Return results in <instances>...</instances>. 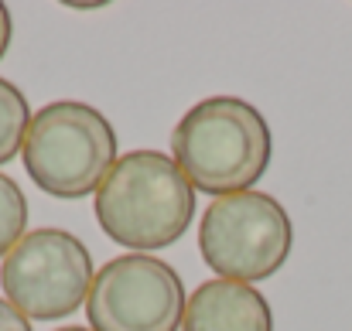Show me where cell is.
Instances as JSON below:
<instances>
[{"label": "cell", "instance_id": "1", "mask_svg": "<svg viewBox=\"0 0 352 331\" xmlns=\"http://www.w3.org/2000/svg\"><path fill=\"white\" fill-rule=\"evenodd\" d=\"M171 157L195 192L226 198L253 192L274 157L263 113L239 96H209L185 113L171 133Z\"/></svg>", "mask_w": 352, "mask_h": 331}, {"label": "cell", "instance_id": "2", "mask_svg": "<svg viewBox=\"0 0 352 331\" xmlns=\"http://www.w3.org/2000/svg\"><path fill=\"white\" fill-rule=\"evenodd\" d=\"M100 229L133 253L178 242L195 219V188L161 150H130L96 192Z\"/></svg>", "mask_w": 352, "mask_h": 331}, {"label": "cell", "instance_id": "3", "mask_svg": "<svg viewBox=\"0 0 352 331\" xmlns=\"http://www.w3.org/2000/svg\"><path fill=\"white\" fill-rule=\"evenodd\" d=\"M24 171L31 181L62 202L96 195L117 164V130L89 103L58 100L31 116L24 137Z\"/></svg>", "mask_w": 352, "mask_h": 331}, {"label": "cell", "instance_id": "4", "mask_svg": "<svg viewBox=\"0 0 352 331\" xmlns=\"http://www.w3.org/2000/svg\"><path fill=\"white\" fill-rule=\"evenodd\" d=\"M291 246V216L267 192H239L216 198L199 222V253L219 280H270L287 263Z\"/></svg>", "mask_w": 352, "mask_h": 331}, {"label": "cell", "instance_id": "5", "mask_svg": "<svg viewBox=\"0 0 352 331\" xmlns=\"http://www.w3.org/2000/svg\"><path fill=\"white\" fill-rule=\"evenodd\" d=\"M96 270L86 242L65 229H31L0 263L3 297L28 321H58L76 315L89 290Z\"/></svg>", "mask_w": 352, "mask_h": 331}, {"label": "cell", "instance_id": "6", "mask_svg": "<svg viewBox=\"0 0 352 331\" xmlns=\"http://www.w3.org/2000/svg\"><path fill=\"white\" fill-rule=\"evenodd\" d=\"M185 284L175 266L147 253L103 263L86 297L93 331H178L185 321Z\"/></svg>", "mask_w": 352, "mask_h": 331}, {"label": "cell", "instance_id": "7", "mask_svg": "<svg viewBox=\"0 0 352 331\" xmlns=\"http://www.w3.org/2000/svg\"><path fill=\"white\" fill-rule=\"evenodd\" d=\"M182 331H274V311L253 284L216 277L188 297Z\"/></svg>", "mask_w": 352, "mask_h": 331}, {"label": "cell", "instance_id": "8", "mask_svg": "<svg viewBox=\"0 0 352 331\" xmlns=\"http://www.w3.org/2000/svg\"><path fill=\"white\" fill-rule=\"evenodd\" d=\"M31 126V106L24 100V93L0 79V164L14 161L24 150V137Z\"/></svg>", "mask_w": 352, "mask_h": 331}, {"label": "cell", "instance_id": "9", "mask_svg": "<svg viewBox=\"0 0 352 331\" xmlns=\"http://www.w3.org/2000/svg\"><path fill=\"white\" fill-rule=\"evenodd\" d=\"M28 236V198L21 185L0 174V260Z\"/></svg>", "mask_w": 352, "mask_h": 331}, {"label": "cell", "instance_id": "10", "mask_svg": "<svg viewBox=\"0 0 352 331\" xmlns=\"http://www.w3.org/2000/svg\"><path fill=\"white\" fill-rule=\"evenodd\" d=\"M0 331H34V328L7 297H0Z\"/></svg>", "mask_w": 352, "mask_h": 331}, {"label": "cell", "instance_id": "11", "mask_svg": "<svg viewBox=\"0 0 352 331\" xmlns=\"http://www.w3.org/2000/svg\"><path fill=\"white\" fill-rule=\"evenodd\" d=\"M10 34H14L10 10H7V3H0V58H3V55H7V48H10Z\"/></svg>", "mask_w": 352, "mask_h": 331}, {"label": "cell", "instance_id": "12", "mask_svg": "<svg viewBox=\"0 0 352 331\" xmlns=\"http://www.w3.org/2000/svg\"><path fill=\"white\" fill-rule=\"evenodd\" d=\"M58 331H93V328H82V325H65V328H58Z\"/></svg>", "mask_w": 352, "mask_h": 331}]
</instances>
